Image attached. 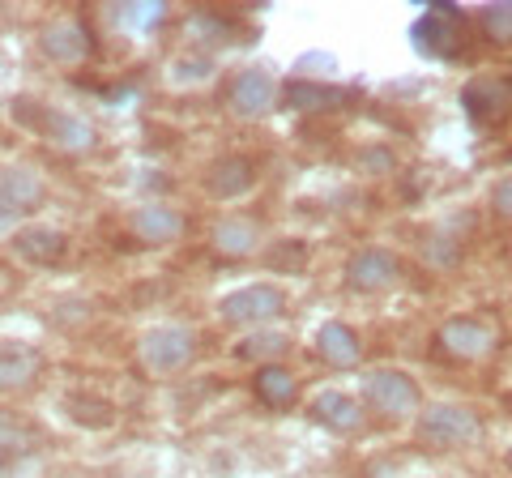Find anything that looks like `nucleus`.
<instances>
[{"mask_svg": "<svg viewBox=\"0 0 512 478\" xmlns=\"http://www.w3.org/2000/svg\"><path fill=\"white\" fill-rule=\"evenodd\" d=\"M39 52L52 60V65H82L90 56V30L73 18H60L52 26H43L39 35Z\"/></svg>", "mask_w": 512, "mask_h": 478, "instance_id": "obj_15", "label": "nucleus"}, {"mask_svg": "<svg viewBox=\"0 0 512 478\" xmlns=\"http://www.w3.org/2000/svg\"><path fill=\"white\" fill-rule=\"evenodd\" d=\"M414 432L427 449H461V444H474L483 436V423H478V414L461 402H431L419 410V423H414Z\"/></svg>", "mask_w": 512, "mask_h": 478, "instance_id": "obj_2", "label": "nucleus"}, {"mask_svg": "<svg viewBox=\"0 0 512 478\" xmlns=\"http://www.w3.org/2000/svg\"><path fill=\"white\" fill-rule=\"evenodd\" d=\"M256 180H261V171H256L248 154H222L210 163V171H205V193L214 201H239L252 193Z\"/></svg>", "mask_w": 512, "mask_h": 478, "instance_id": "obj_13", "label": "nucleus"}, {"mask_svg": "<svg viewBox=\"0 0 512 478\" xmlns=\"http://www.w3.org/2000/svg\"><path fill=\"white\" fill-rule=\"evenodd\" d=\"M252 389H256V402H265L269 410H286L295 402V376L291 368H282V363H265V368H256V380H252Z\"/></svg>", "mask_w": 512, "mask_h": 478, "instance_id": "obj_20", "label": "nucleus"}, {"mask_svg": "<svg viewBox=\"0 0 512 478\" xmlns=\"http://www.w3.org/2000/svg\"><path fill=\"white\" fill-rule=\"evenodd\" d=\"M163 18H167V5H137L133 9V22L137 26H158Z\"/></svg>", "mask_w": 512, "mask_h": 478, "instance_id": "obj_28", "label": "nucleus"}, {"mask_svg": "<svg viewBox=\"0 0 512 478\" xmlns=\"http://www.w3.org/2000/svg\"><path fill=\"white\" fill-rule=\"evenodd\" d=\"M210 239L222 257H248V252H256V244H261V231H256L248 218H222Z\"/></svg>", "mask_w": 512, "mask_h": 478, "instance_id": "obj_22", "label": "nucleus"}, {"mask_svg": "<svg viewBox=\"0 0 512 478\" xmlns=\"http://www.w3.org/2000/svg\"><path fill=\"white\" fill-rule=\"evenodd\" d=\"M13 257L35 265V269H52V265H64L69 257V235L56 231V227H43V222H30V227H18L9 239Z\"/></svg>", "mask_w": 512, "mask_h": 478, "instance_id": "obj_12", "label": "nucleus"}, {"mask_svg": "<svg viewBox=\"0 0 512 478\" xmlns=\"http://www.w3.org/2000/svg\"><path fill=\"white\" fill-rule=\"evenodd\" d=\"M342 278H346V291L376 295V291L397 286V278H402V261H397L389 248H363V252H355V257L346 261Z\"/></svg>", "mask_w": 512, "mask_h": 478, "instance_id": "obj_9", "label": "nucleus"}, {"mask_svg": "<svg viewBox=\"0 0 512 478\" xmlns=\"http://www.w3.org/2000/svg\"><path fill=\"white\" fill-rule=\"evenodd\" d=\"M128 231H133L141 244L163 248V244H175V239L184 235V218H180V210H171V205L150 201V205H137V210H133V218H128Z\"/></svg>", "mask_w": 512, "mask_h": 478, "instance_id": "obj_16", "label": "nucleus"}, {"mask_svg": "<svg viewBox=\"0 0 512 478\" xmlns=\"http://www.w3.org/2000/svg\"><path fill=\"white\" fill-rule=\"evenodd\" d=\"M491 210L512 222V175H504V180H495V188H491Z\"/></svg>", "mask_w": 512, "mask_h": 478, "instance_id": "obj_27", "label": "nucleus"}, {"mask_svg": "<svg viewBox=\"0 0 512 478\" xmlns=\"http://www.w3.org/2000/svg\"><path fill=\"white\" fill-rule=\"evenodd\" d=\"M210 73H214V60L210 56H175L171 65H167V77H171V86H201V82H210Z\"/></svg>", "mask_w": 512, "mask_h": 478, "instance_id": "obj_25", "label": "nucleus"}, {"mask_svg": "<svg viewBox=\"0 0 512 478\" xmlns=\"http://www.w3.org/2000/svg\"><path fill=\"white\" fill-rule=\"evenodd\" d=\"M363 397L372 402L380 414L389 419H406V414H419L423 410V393L414 385V376L402 368H380L363 380Z\"/></svg>", "mask_w": 512, "mask_h": 478, "instance_id": "obj_6", "label": "nucleus"}, {"mask_svg": "<svg viewBox=\"0 0 512 478\" xmlns=\"http://www.w3.org/2000/svg\"><path fill=\"white\" fill-rule=\"evenodd\" d=\"M141 363H146V372L154 376H167V372H180L192 363L197 355V333L184 329V325H158L150 329L146 338H141Z\"/></svg>", "mask_w": 512, "mask_h": 478, "instance_id": "obj_5", "label": "nucleus"}, {"mask_svg": "<svg viewBox=\"0 0 512 478\" xmlns=\"http://www.w3.org/2000/svg\"><path fill=\"white\" fill-rule=\"evenodd\" d=\"M316 355L329 363V368H355L363 359V346H359V333L342 325V321H325L316 329Z\"/></svg>", "mask_w": 512, "mask_h": 478, "instance_id": "obj_18", "label": "nucleus"}, {"mask_svg": "<svg viewBox=\"0 0 512 478\" xmlns=\"http://www.w3.org/2000/svg\"><path fill=\"white\" fill-rule=\"evenodd\" d=\"M43 201V175L35 167H0V235H13L26 214H35Z\"/></svg>", "mask_w": 512, "mask_h": 478, "instance_id": "obj_4", "label": "nucleus"}, {"mask_svg": "<svg viewBox=\"0 0 512 478\" xmlns=\"http://www.w3.org/2000/svg\"><path fill=\"white\" fill-rule=\"evenodd\" d=\"M282 350H291V338H286L282 329H252L248 338L235 342V355L248 359V363H261V368L265 363H274Z\"/></svg>", "mask_w": 512, "mask_h": 478, "instance_id": "obj_23", "label": "nucleus"}, {"mask_svg": "<svg viewBox=\"0 0 512 478\" xmlns=\"http://www.w3.org/2000/svg\"><path fill=\"white\" fill-rule=\"evenodd\" d=\"M350 99H355L350 90L312 82V77H295V82L282 86V103L291 107V111H338V107H346Z\"/></svg>", "mask_w": 512, "mask_h": 478, "instance_id": "obj_17", "label": "nucleus"}, {"mask_svg": "<svg viewBox=\"0 0 512 478\" xmlns=\"http://www.w3.org/2000/svg\"><path fill=\"white\" fill-rule=\"evenodd\" d=\"M39 449V427L13 410H0V457H26Z\"/></svg>", "mask_w": 512, "mask_h": 478, "instance_id": "obj_21", "label": "nucleus"}, {"mask_svg": "<svg viewBox=\"0 0 512 478\" xmlns=\"http://www.w3.org/2000/svg\"><path fill=\"white\" fill-rule=\"evenodd\" d=\"M64 414L77 423V427H111L116 423V406L103 402L94 393H69L64 397Z\"/></svg>", "mask_w": 512, "mask_h": 478, "instance_id": "obj_24", "label": "nucleus"}, {"mask_svg": "<svg viewBox=\"0 0 512 478\" xmlns=\"http://www.w3.org/2000/svg\"><path fill=\"white\" fill-rule=\"evenodd\" d=\"M461 26H466L461 9L448 5V0H436V5H427L423 18L410 26L414 52H423V56H431V60L453 56V47H457V39H461Z\"/></svg>", "mask_w": 512, "mask_h": 478, "instance_id": "obj_7", "label": "nucleus"}, {"mask_svg": "<svg viewBox=\"0 0 512 478\" xmlns=\"http://www.w3.org/2000/svg\"><path fill=\"white\" fill-rule=\"evenodd\" d=\"M461 107L474 124H500L512 111V82L495 73H478L461 86Z\"/></svg>", "mask_w": 512, "mask_h": 478, "instance_id": "obj_10", "label": "nucleus"}, {"mask_svg": "<svg viewBox=\"0 0 512 478\" xmlns=\"http://www.w3.org/2000/svg\"><path fill=\"white\" fill-rule=\"evenodd\" d=\"M478 30L491 39V43H512V5H483L478 9Z\"/></svg>", "mask_w": 512, "mask_h": 478, "instance_id": "obj_26", "label": "nucleus"}, {"mask_svg": "<svg viewBox=\"0 0 512 478\" xmlns=\"http://www.w3.org/2000/svg\"><path fill=\"white\" fill-rule=\"evenodd\" d=\"M436 346L448 359L470 363V359H483L495 346V329L487 321H478V316H453V321H444L436 329Z\"/></svg>", "mask_w": 512, "mask_h": 478, "instance_id": "obj_11", "label": "nucleus"}, {"mask_svg": "<svg viewBox=\"0 0 512 478\" xmlns=\"http://www.w3.org/2000/svg\"><path fill=\"white\" fill-rule=\"evenodd\" d=\"M278 82H274V73L261 69V65H248V69H239L231 77V90H227V103L239 120H261L269 116V111L278 107Z\"/></svg>", "mask_w": 512, "mask_h": 478, "instance_id": "obj_8", "label": "nucleus"}, {"mask_svg": "<svg viewBox=\"0 0 512 478\" xmlns=\"http://www.w3.org/2000/svg\"><path fill=\"white\" fill-rule=\"evenodd\" d=\"M504 461H508V470H512V449H508V453H504Z\"/></svg>", "mask_w": 512, "mask_h": 478, "instance_id": "obj_29", "label": "nucleus"}, {"mask_svg": "<svg viewBox=\"0 0 512 478\" xmlns=\"http://www.w3.org/2000/svg\"><path fill=\"white\" fill-rule=\"evenodd\" d=\"M282 312H286V291L274 286V282H252V286H239V291L218 299L222 325L265 329V325H274Z\"/></svg>", "mask_w": 512, "mask_h": 478, "instance_id": "obj_3", "label": "nucleus"}, {"mask_svg": "<svg viewBox=\"0 0 512 478\" xmlns=\"http://www.w3.org/2000/svg\"><path fill=\"white\" fill-rule=\"evenodd\" d=\"M308 414H312V423H320L333 436H355L359 427H363V406L350 393H342V389L316 393L312 402H308Z\"/></svg>", "mask_w": 512, "mask_h": 478, "instance_id": "obj_14", "label": "nucleus"}, {"mask_svg": "<svg viewBox=\"0 0 512 478\" xmlns=\"http://www.w3.org/2000/svg\"><path fill=\"white\" fill-rule=\"evenodd\" d=\"M43 355L30 342H0V389H26L30 380L39 376Z\"/></svg>", "mask_w": 512, "mask_h": 478, "instance_id": "obj_19", "label": "nucleus"}, {"mask_svg": "<svg viewBox=\"0 0 512 478\" xmlns=\"http://www.w3.org/2000/svg\"><path fill=\"white\" fill-rule=\"evenodd\" d=\"M13 120H18L22 129L39 133L43 141H52L56 150H90L94 146V124L73 116V111L47 107V103H35V99H18L13 103Z\"/></svg>", "mask_w": 512, "mask_h": 478, "instance_id": "obj_1", "label": "nucleus"}]
</instances>
